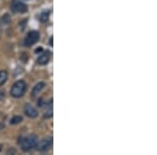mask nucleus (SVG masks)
<instances>
[{"instance_id": "obj_1", "label": "nucleus", "mask_w": 157, "mask_h": 155, "mask_svg": "<svg viewBox=\"0 0 157 155\" xmlns=\"http://www.w3.org/2000/svg\"><path fill=\"white\" fill-rule=\"evenodd\" d=\"M38 145V137L34 134L29 136L22 137L20 139V146H21V149L25 152H29L30 150L35 149Z\"/></svg>"}, {"instance_id": "obj_10", "label": "nucleus", "mask_w": 157, "mask_h": 155, "mask_svg": "<svg viewBox=\"0 0 157 155\" xmlns=\"http://www.w3.org/2000/svg\"><path fill=\"white\" fill-rule=\"evenodd\" d=\"M22 121H23L22 116L16 115V116H14V118H12V119H11V124H12V125H17V124L21 123Z\"/></svg>"}, {"instance_id": "obj_2", "label": "nucleus", "mask_w": 157, "mask_h": 155, "mask_svg": "<svg viewBox=\"0 0 157 155\" xmlns=\"http://www.w3.org/2000/svg\"><path fill=\"white\" fill-rule=\"evenodd\" d=\"M26 91V83L24 81H18L13 85L11 89V95L14 98H21Z\"/></svg>"}, {"instance_id": "obj_9", "label": "nucleus", "mask_w": 157, "mask_h": 155, "mask_svg": "<svg viewBox=\"0 0 157 155\" xmlns=\"http://www.w3.org/2000/svg\"><path fill=\"white\" fill-rule=\"evenodd\" d=\"M7 80V72L6 70H0V86H2Z\"/></svg>"}, {"instance_id": "obj_12", "label": "nucleus", "mask_w": 157, "mask_h": 155, "mask_svg": "<svg viewBox=\"0 0 157 155\" xmlns=\"http://www.w3.org/2000/svg\"><path fill=\"white\" fill-rule=\"evenodd\" d=\"M4 98V92L3 91H0V101H2Z\"/></svg>"}, {"instance_id": "obj_7", "label": "nucleus", "mask_w": 157, "mask_h": 155, "mask_svg": "<svg viewBox=\"0 0 157 155\" xmlns=\"http://www.w3.org/2000/svg\"><path fill=\"white\" fill-rule=\"evenodd\" d=\"M49 60H50V52H43V54L38 58L37 63L39 65H46L47 63L49 62Z\"/></svg>"}, {"instance_id": "obj_11", "label": "nucleus", "mask_w": 157, "mask_h": 155, "mask_svg": "<svg viewBox=\"0 0 157 155\" xmlns=\"http://www.w3.org/2000/svg\"><path fill=\"white\" fill-rule=\"evenodd\" d=\"M48 16H49V12L48 11H44L41 14V16H40V19H41L42 22H45L48 20Z\"/></svg>"}, {"instance_id": "obj_5", "label": "nucleus", "mask_w": 157, "mask_h": 155, "mask_svg": "<svg viewBox=\"0 0 157 155\" xmlns=\"http://www.w3.org/2000/svg\"><path fill=\"white\" fill-rule=\"evenodd\" d=\"M52 145V137H47V138L43 139L41 143H40L39 145H37V146H38L39 151L46 152V151H48V150L50 149Z\"/></svg>"}, {"instance_id": "obj_8", "label": "nucleus", "mask_w": 157, "mask_h": 155, "mask_svg": "<svg viewBox=\"0 0 157 155\" xmlns=\"http://www.w3.org/2000/svg\"><path fill=\"white\" fill-rule=\"evenodd\" d=\"M44 87H45V83H43V82L38 83L37 85L33 88V91H32V96H33V98H36V96L43 90V88H44Z\"/></svg>"}, {"instance_id": "obj_3", "label": "nucleus", "mask_w": 157, "mask_h": 155, "mask_svg": "<svg viewBox=\"0 0 157 155\" xmlns=\"http://www.w3.org/2000/svg\"><path fill=\"white\" fill-rule=\"evenodd\" d=\"M11 10L13 13H16V14H24L27 12V6L19 0H13L11 3Z\"/></svg>"}, {"instance_id": "obj_4", "label": "nucleus", "mask_w": 157, "mask_h": 155, "mask_svg": "<svg viewBox=\"0 0 157 155\" xmlns=\"http://www.w3.org/2000/svg\"><path fill=\"white\" fill-rule=\"evenodd\" d=\"M39 38H40V35H39V33L36 32V30L29 32V34H27V36L25 37V40H24L25 46H32V45H34L35 43L38 42Z\"/></svg>"}, {"instance_id": "obj_6", "label": "nucleus", "mask_w": 157, "mask_h": 155, "mask_svg": "<svg viewBox=\"0 0 157 155\" xmlns=\"http://www.w3.org/2000/svg\"><path fill=\"white\" fill-rule=\"evenodd\" d=\"M24 113L25 115L30 118H35L38 116V110L30 104H25L24 105Z\"/></svg>"}, {"instance_id": "obj_13", "label": "nucleus", "mask_w": 157, "mask_h": 155, "mask_svg": "<svg viewBox=\"0 0 157 155\" xmlns=\"http://www.w3.org/2000/svg\"><path fill=\"white\" fill-rule=\"evenodd\" d=\"M49 44L52 46V38H50V40H49Z\"/></svg>"}]
</instances>
